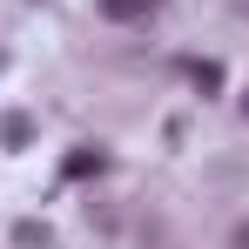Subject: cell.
Wrapping results in <instances>:
<instances>
[{
	"mask_svg": "<svg viewBox=\"0 0 249 249\" xmlns=\"http://www.w3.org/2000/svg\"><path fill=\"white\" fill-rule=\"evenodd\" d=\"M101 168H108V155H101V148H74V155H68V182H81V175H101Z\"/></svg>",
	"mask_w": 249,
	"mask_h": 249,
	"instance_id": "3",
	"label": "cell"
},
{
	"mask_svg": "<svg viewBox=\"0 0 249 249\" xmlns=\"http://www.w3.org/2000/svg\"><path fill=\"white\" fill-rule=\"evenodd\" d=\"M162 14V0H101V20H148Z\"/></svg>",
	"mask_w": 249,
	"mask_h": 249,
	"instance_id": "1",
	"label": "cell"
},
{
	"mask_svg": "<svg viewBox=\"0 0 249 249\" xmlns=\"http://www.w3.org/2000/svg\"><path fill=\"white\" fill-rule=\"evenodd\" d=\"M236 249H249V222H243V229H236Z\"/></svg>",
	"mask_w": 249,
	"mask_h": 249,
	"instance_id": "6",
	"label": "cell"
},
{
	"mask_svg": "<svg viewBox=\"0 0 249 249\" xmlns=\"http://www.w3.org/2000/svg\"><path fill=\"white\" fill-rule=\"evenodd\" d=\"M189 81L196 94H222V61H189Z\"/></svg>",
	"mask_w": 249,
	"mask_h": 249,
	"instance_id": "2",
	"label": "cell"
},
{
	"mask_svg": "<svg viewBox=\"0 0 249 249\" xmlns=\"http://www.w3.org/2000/svg\"><path fill=\"white\" fill-rule=\"evenodd\" d=\"M14 243L20 249H47V222H14Z\"/></svg>",
	"mask_w": 249,
	"mask_h": 249,
	"instance_id": "5",
	"label": "cell"
},
{
	"mask_svg": "<svg viewBox=\"0 0 249 249\" xmlns=\"http://www.w3.org/2000/svg\"><path fill=\"white\" fill-rule=\"evenodd\" d=\"M0 142H7V148H27V142H34V115H7V122H0Z\"/></svg>",
	"mask_w": 249,
	"mask_h": 249,
	"instance_id": "4",
	"label": "cell"
}]
</instances>
